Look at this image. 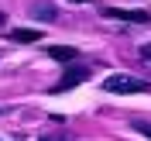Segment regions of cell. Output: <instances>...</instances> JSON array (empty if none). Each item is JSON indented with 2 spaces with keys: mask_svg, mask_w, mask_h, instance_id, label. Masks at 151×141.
I'll list each match as a JSON object with an SVG mask.
<instances>
[{
  "mask_svg": "<svg viewBox=\"0 0 151 141\" xmlns=\"http://www.w3.org/2000/svg\"><path fill=\"white\" fill-rule=\"evenodd\" d=\"M103 93H148V79L131 72H117L103 79Z\"/></svg>",
  "mask_w": 151,
  "mask_h": 141,
  "instance_id": "6da1fadb",
  "label": "cell"
},
{
  "mask_svg": "<svg viewBox=\"0 0 151 141\" xmlns=\"http://www.w3.org/2000/svg\"><path fill=\"white\" fill-rule=\"evenodd\" d=\"M83 79H89V69H86V66H76V69L65 66V72H62V79L55 83V90H52V93H65L69 86H79Z\"/></svg>",
  "mask_w": 151,
  "mask_h": 141,
  "instance_id": "7a4b0ae2",
  "label": "cell"
},
{
  "mask_svg": "<svg viewBox=\"0 0 151 141\" xmlns=\"http://www.w3.org/2000/svg\"><path fill=\"white\" fill-rule=\"evenodd\" d=\"M103 14H106V17H113V21H134V24H148V21H151V10H127V7H106Z\"/></svg>",
  "mask_w": 151,
  "mask_h": 141,
  "instance_id": "3957f363",
  "label": "cell"
},
{
  "mask_svg": "<svg viewBox=\"0 0 151 141\" xmlns=\"http://www.w3.org/2000/svg\"><path fill=\"white\" fill-rule=\"evenodd\" d=\"M45 55L55 59V62H76V59H79V52H76V48H69V45H48Z\"/></svg>",
  "mask_w": 151,
  "mask_h": 141,
  "instance_id": "277c9868",
  "label": "cell"
},
{
  "mask_svg": "<svg viewBox=\"0 0 151 141\" xmlns=\"http://www.w3.org/2000/svg\"><path fill=\"white\" fill-rule=\"evenodd\" d=\"M38 38H41V31H35V28H14L10 31V41H17V45H35Z\"/></svg>",
  "mask_w": 151,
  "mask_h": 141,
  "instance_id": "5b68a950",
  "label": "cell"
},
{
  "mask_svg": "<svg viewBox=\"0 0 151 141\" xmlns=\"http://www.w3.org/2000/svg\"><path fill=\"white\" fill-rule=\"evenodd\" d=\"M31 14H35V17H41V21H55V7H52V4H38Z\"/></svg>",
  "mask_w": 151,
  "mask_h": 141,
  "instance_id": "8992f818",
  "label": "cell"
},
{
  "mask_svg": "<svg viewBox=\"0 0 151 141\" xmlns=\"http://www.w3.org/2000/svg\"><path fill=\"white\" fill-rule=\"evenodd\" d=\"M134 131L144 134V138H151V121H134Z\"/></svg>",
  "mask_w": 151,
  "mask_h": 141,
  "instance_id": "52a82bcc",
  "label": "cell"
},
{
  "mask_svg": "<svg viewBox=\"0 0 151 141\" xmlns=\"http://www.w3.org/2000/svg\"><path fill=\"white\" fill-rule=\"evenodd\" d=\"M141 59H148V62H151V41H148V45H141Z\"/></svg>",
  "mask_w": 151,
  "mask_h": 141,
  "instance_id": "ba28073f",
  "label": "cell"
},
{
  "mask_svg": "<svg viewBox=\"0 0 151 141\" xmlns=\"http://www.w3.org/2000/svg\"><path fill=\"white\" fill-rule=\"evenodd\" d=\"M0 28H4V10H0Z\"/></svg>",
  "mask_w": 151,
  "mask_h": 141,
  "instance_id": "9c48e42d",
  "label": "cell"
},
{
  "mask_svg": "<svg viewBox=\"0 0 151 141\" xmlns=\"http://www.w3.org/2000/svg\"><path fill=\"white\" fill-rule=\"evenodd\" d=\"M72 4H86V0H72Z\"/></svg>",
  "mask_w": 151,
  "mask_h": 141,
  "instance_id": "30bf717a",
  "label": "cell"
}]
</instances>
